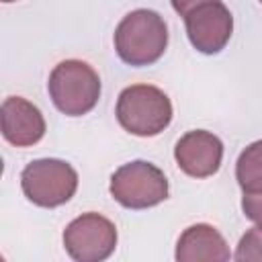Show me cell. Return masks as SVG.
I'll return each instance as SVG.
<instances>
[{
    "label": "cell",
    "instance_id": "5bb4252c",
    "mask_svg": "<svg viewBox=\"0 0 262 262\" xmlns=\"http://www.w3.org/2000/svg\"><path fill=\"white\" fill-rule=\"evenodd\" d=\"M172 2V8L180 14V16H186L190 10L207 4V2H215V0H170Z\"/></svg>",
    "mask_w": 262,
    "mask_h": 262
},
{
    "label": "cell",
    "instance_id": "277c9868",
    "mask_svg": "<svg viewBox=\"0 0 262 262\" xmlns=\"http://www.w3.org/2000/svg\"><path fill=\"white\" fill-rule=\"evenodd\" d=\"M20 188L33 205L53 209L68 203L76 194L78 172L63 160H33L20 172Z\"/></svg>",
    "mask_w": 262,
    "mask_h": 262
},
{
    "label": "cell",
    "instance_id": "6da1fadb",
    "mask_svg": "<svg viewBox=\"0 0 262 262\" xmlns=\"http://www.w3.org/2000/svg\"><path fill=\"white\" fill-rule=\"evenodd\" d=\"M168 47V27L166 20L149 8L131 10L121 18L115 29V49L117 55L133 66L143 68L156 63Z\"/></svg>",
    "mask_w": 262,
    "mask_h": 262
},
{
    "label": "cell",
    "instance_id": "9c48e42d",
    "mask_svg": "<svg viewBox=\"0 0 262 262\" xmlns=\"http://www.w3.org/2000/svg\"><path fill=\"white\" fill-rule=\"evenodd\" d=\"M2 135L10 145L29 147L43 139L45 119L41 111L23 96H8L0 108Z\"/></svg>",
    "mask_w": 262,
    "mask_h": 262
},
{
    "label": "cell",
    "instance_id": "7a4b0ae2",
    "mask_svg": "<svg viewBox=\"0 0 262 262\" xmlns=\"http://www.w3.org/2000/svg\"><path fill=\"white\" fill-rule=\"evenodd\" d=\"M119 125L137 137H154L172 121V102L164 90L151 84H131L117 98Z\"/></svg>",
    "mask_w": 262,
    "mask_h": 262
},
{
    "label": "cell",
    "instance_id": "7c38bea8",
    "mask_svg": "<svg viewBox=\"0 0 262 262\" xmlns=\"http://www.w3.org/2000/svg\"><path fill=\"white\" fill-rule=\"evenodd\" d=\"M233 258L237 262H262V227L256 225L239 237Z\"/></svg>",
    "mask_w": 262,
    "mask_h": 262
},
{
    "label": "cell",
    "instance_id": "5b68a950",
    "mask_svg": "<svg viewBox=\"0 0 262 262\" xmlns=\"http://www.w3.org/2000/svg\"><path fill=\"white\" fill-rule=\"evenodd\" d=\"M111 196L125 209H149L168 199L166 174L145 160L123 164L111 176Z\"/></svg>",
    "mask_w": 262,
    "mask_h": 262
},
{
    "label": "cell",
    "instance_id": "52a82bcc",
    "mask_svg": "<svg viewBox=\"0 0 262 262\" xmlns=\"http://www.w3.org/2000/svg\"><path fill=\"white\" fill-rule=\"evenodd\" d=\"M184 27L192 47L205 55L219 53L233 33V16L221 2H207L184 16Z\"/></svg>",
    "mask_w": 262,
    "mask_h": 262
},
{
    "label": "cell",
    "instance_id": "8992f818",
    "mask_svg": "<svg viewBox=\"0 0 262 262\" xmlns=\"http://www.w3.org/2000/svg\"><path fill=\"white\" fill-rule=\"evenodd\" d=\"M117 227L100 213H84L63 229V248L76 262L106 260L117 248Z\"/></svg>",
    "mask_w": 262,
    "mask_h": 262
},
{
    "label": "cell",
    "instance_id": "2e32d148",
    "mask_svg": "<svg viewBox=\"0 0 262 262\" xmlns=\"http://www.w3.org/2000/svg\"><path fill=\"white\" fill-rule=\"evenodd\" d=\"M260 2H262V0H260Z\"/></svg>",
    "mask_w": 262,
    "mask_h": 262
},
{
    "label": "cell",
    "instance_id": "9a60e30c",
    "mask_svg": "<svg viewBox=\"0 0 262 262\" xmlns=\"http://www.w3.org/2000/svg\"><path fill=\"white\" fill-rule=\"evenodd\" d=\"M2 2H16V0H2Z\"/></svg>",
    "mask_w": 262,
    "mask_h": 262
},
{
    "label": "cell",
    "instance_id": "3957f363",
    "mask_svg": "<svg viewBox=\"0 0 262 262\" xmlns=\"http://www.w3.org/2000/svg\"><path fill=\"white\" fill-rule=\"evenodd\" d=\"M47 90L59 113L82 117L90 113L100 98V78L90 63L63 59L51 70Z\"/></svg>",
    "mask_w": 262,
    "mask_h": 262
},
{
    "label": "cell",
    "instance_id": "4fadbf2b",
    "mask_svg": "<svg viewBox=\"0 0 262 262\" xmlns=\"http://www.w3.org/2000/svg\"><path fill=\"white\" fill-rule=\"evenodd\" d=\"M242 211L250 221L262 227V192H244Z\"/></svg>",
    "mask_w": 262,
    "mask_h": 262
},
{
    "label": "cell",
    "instance_id": "8fae6325",
    "mask_svg": "<svg viewBox=\"0 0 262 262\" xmlns=\"http://www.w3.org/2000/svg\"><path fill=\"white\" fill-rule=\"evenodd\" d=\"M235 180L244 192H262V139L250 143L235 162Z\"/></svg>",
    "mask_w": 262,
    "mask_h": 262
},
{
    "label": "cell",
    "instance_id": "30bf717a",
    "mask_svg": "<svg viewBox=\"0 0 262 262\" xmlns=\"http://www.w3.org/2000/svg\"><path fill=\"white\" fill-rule=\"evenodd\" d=\"M178 262H227L231 258L225 237L209 223L186 227L176 244Z\"/></svg>",
    "mask_w": 262,
    "mask_h": 262
},
{
    "label": "cell",
    "instance_id": "ba28073f",
    "mask_svg": "<svg viewBox=\"0 0 262 262\" xmlns=\"http://www.w3.org/2000/svg\"><path fill=\"white\" fill-rule=\"evenodd\" d=\"M174 160L178 168L192 178L213 176L223 160L221 139L205 129H194L184 133L174 145Z\"/></svg>",
    "mask_w": 262,
    "mask_h": 262
}]
</instances>
